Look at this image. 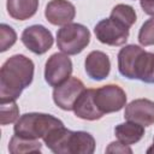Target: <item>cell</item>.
Masks as SVG:
<instances>
[{
  "label": "cell",
  "mask_w": 154,
  "mask_h": 154,
  "mask_svg": "<svg viewBox=\"0 0 154 154\" xmlns=\"http://www.w3.org/2000/svg\"><path fill=\"white\" fill-rule=\"evenodd\" d=\"M35 65L23 54L10 57L0 69V103L16 101L34 78Z\"/></svg>",
  "instance_id": "cell-1"
},
{
  "label": "cell",
  "mask_w": 154,
  "mask_h": 154,
  "mask_svg": "<svg viewBox=\"0 0 154 154\" xmlns=\"http://www.w3.org/2000/svg\"><path fill=\"white\" fill-rule=\"evenodd\" d=\"M61 125H64V123L52 114L30 112L20 116L17 119L13 126V131L17 136L38 140L43 138L52 129Z\"/></svg>",
  "instance_id": "cell-2"
},
{
  "label": "cell",
  "mask_w": 154,
  "mask_h": 154,
  "mask_svg": "<svg viewBox=\"0 0 154 154\" xmlns=\"http://www.w3.org/2000/svg\"><path fill=\"white\" fill-rule=\"evenodd\" d=\"M90 42V31L79 23H69L63 25L57 32L58 48L67 54L76 55L81 53Z\"/></svg>",
  "instance_id": "cell-3"
},
{
  "label": "cell",
  "mask_w": 154,
  "mask_h": 154,
  "mask_svg": "<svg viewBox=\"0 0 154 154\" xmlns=\"http://www.w3.org/2000/svg\"><path fill=\"white\" fill-rule=\"evenodd\" d=\"M94 100L103 114L118 112L126 106V94L117 84H106L95 89Z\"/></svg>",
  "instance_id": "cell-4"
},
{
  "label": "cell",
  "mask_w": 154,
  "mask_h": 154,
  "mask_svg": "<svg viewBox=\"0 0 154 154\" xmlns=\"http://www.w3.org/2000/svg\"><path fill=\"white\" fill-rule=\"evenodd\" d=\"M72 61L65 53L52 54L45 65V79L51 87H58L71 77Z\"/></svg>",
  "instance_id": "cell-5"
},
{
  "label": "cell",
  "mask_w": 154,
  "mask_h": 154,
  "mask_svg": "<svg viewBox=\"0 0 154 154\" xmlns=\"http://www.w3.org/2000/svg\"><path fill=\"white\" fill-rule=\"evenodd\" d=\"M20 40L30 52L38 55L48 52L54 42L52 32L46 26L40 24H35L25 28L22 32Z\"/></svg>",
  "instance_id": "cell-6"
},
{
  "label": "cell",
  "mask_w": 154,
  "mask_h": 154,
  "mask_svg": "<svg viewBox=\"0 0 154 154\" xmlns=\"http://www.w3.org/2000/svg\"><path fill=\"white\" fill-rule=\"evenodd\" d=\"M96 38L108 46H123L129 38V29L112 18L101 19L94 28Z\"/></svg>",
  "instance_id": "cell-7"
},
{
  "label": "cell",
  "mask_w": 154,
  "mask_h": 154,
  "mask_svg": "<svg viewBox=\"0 0 154 154\" xmlns=\"http://www.w3.org/2000/svg\"><path fill=\"white\" fill-rule=\"evenodd\" d=\"M84 89L85 87L81 79L77 77H70L64 83L54 88L53 101L59 108L64 111H72L75 102Z\"/></svg>",
  "instance_id": "cell-8"
},
{
  "label": "cell",
  "mask_w": 154,
  "mask_h": 154,
  "mask_svg": "<svg viewBox=\"0 0 154 154\" xmlns=\"http://www.w3.org/2000/svg\"><path fill=\"white\" fill-rule=\"evenodd\" d=\"M124 118L143 126L154 124V101L149 99H136L125 106Z\"/></svg>",
  "instance_id": "cell-9"
},
{
  "label": "cell",
  "mask_w": 154,
  "mask_h": 154,
  "mask_svg": "<svg viewBox=\"0 0 154 154\" xmlns=\"http://www.w3.org/2000/svg\"><path fill=\"white\" fill-rule=\"evenodd\" d=\"M76 16V8L67 0H51L45 10L46 19L53 25H66L72 23Z\"/></svg>",
  "instance_id": "cell-10"
},
{
  "label": "cell",
  "mask_w": 154,
  "mask_h": 154,
  "mask_svg": "<svg viewBox=\"0 0 154 154\" xmlns=\"http://www.w3.org/2000/svg\"><path fill=\"white\" fill-rule=\"evenodd\" d=\"M84 69L87 75L94 81L105 79L111 71V61L106 53L101 51L90 52L84 60Z\"/></svg>",
  "instance_id": "cell-11"
},
{
  "label": "cell",
  "mask_w": 154,
  "mask_h": 154,
  "mask_svg": "<svg viewBox=\"0 0 154 154\" xmlns=\"http://www.w3.org/2000/svg\"><path fill=\"white\" fill-rule=\"evenodd\" d=\"M95 89H84L78 96L73 106V112L76 117L84 120H97L103 117V113L97 108L95 100Z\"/></svg>",
  "instance_id": "cell-12"
},
{
  "label": "cell",
  "mask_w": 154,
  "mask_h": 154,
  "mask_svg": "<svg viewBox=\"0 0 154 154\" xmlns=\"http://www.w3.org/2000/svg\"><path fill=\"white\" fill-rule=\"evenodd\" d=\"M72 131L66 129L64 125L52 129L42 140L47 148L55 154H67L69 141Z\"/></svg>",
  "instance_id": "cell-13"
},
{
  "label": "cell",
  "mask_w": 154,
  "mask_h": 154,
  "mask_svg": "<svg viewBox=\"0 0 154 154\" xmlns=\"http://www.w3.org/2000/svg\"><path fill=\"white\" fill-rule=\"evenodd\" d=\"M143 51L137 45H126L118 53V70L122 76L134 79V66L137 57Z\"/></svg>",
  "instance_id": "cell-14"
},
{
  "label": "cell",
  "mask_w": 154,
  "mask_h": 154,
  "mask_svg": "<svg viewBox=\"0 0 154 154\" xmlns=\"http://www.w3.org/2000/svg\"><path fill=\"white\" fill-rule=\"evenodd\" d=\"M134 79H140L144 83H154V53H140L134 66Z\"/></svg>",
  "instance_id": "cell-15"
},
{
  "label": "cell",
  "mask_w": 154,
  "mask_h": 154,
  "mask_svg": "<svg viewBox=\"0 0 154 154\" xmlns=\"http://www.w3.org/2000/svg\"><path fill=\"white\" fill-rule=\"evenodd\" d=\"M6 8L13 19L26 20L36 14L38 0H7Z\"/></svg>",
  "instance_id": "cell-16"
},
{
  "label": "cell",
  "mask_w": 154,
  "mask_h": 154,
  "mask_svg": "<svg viewBox=\"0 0 154 154\" xmlns=\"http://www.w3.org/2000/svg\"><path fill=\"white\" fill-rule=\"evenodd\" d=\"M114 135L120 142L128 146L135 144L144 136V126L138 123L128 120L125 123L118 124L114 128Z\"/></svg>",
  "instance_id": "cell-17"
},
{
  "label": "cell",
  "mask_w": 154,
  "mask_h": 154,
  "mask_svg": "<svg viewBox=\"0 0 154 154\" xmlns=\"http://www.w3.org/2000/svg\"><path fill=\"white\" fill-rule=\"evenodd\" d=\"M95 150V140L87 131H72L67 154H91Z\"/></svg>",
  "instance_id": "cell-18"
},
{
  "label": "cell",
  "mask_w": 154,
  "mask_h": 154,
  "mask_svg": "<svg viewBox=\"0 0 154 154\" xmlns=\"http://www.w3.org/2000/svg\"><path fill=\"white\" fill-rule=\"evenodd\" d=\"M42 144L38 140L24 138L17 135H13L8 143V152L11 154H22V153H40Z\"/></svg>",
  "instance_id": "cell-19"
},
{
  "label": "cell",
  "mask_w": 154,
  "mask_h": 154,
  "mask_svg": "<svg viewBox=\"0 0 154 154\" xmlns=\"http://www.w3.org/2000/svg\"><path fill=\"white\" fill-rule=\"evenodd\" d=\"M109 18L114 19L116 22L120 23L125 28L130 29L136 23L137 16L132 6L125 5V4H118L112 8Z\"/></svg>",
  "instance_id": "cell-20"
},
{
  "label": "cell",
  "mask_w": 154,
  "mask_h": 154,
  "mask_svg": "<svg viewBox=\"0 0 154 154\" xmlns=\"http://www.w3.org/2000/svg\"><path fill=\"white\" fill-rule=\"evenodd\" d=\"M0 124L7 125L11 123H16L19 118V108L16 101H10L5 103H0Z\"/></svg>",
  "instance_id": "cell-21"
},
{
  "label": "cell",
  "mask_w": 154,
  "mask_h": 154,
  "mask_svg": "<svg viewBox=\"0 0 154 154\" xmlns=\"http://www.w3.org/2000/svg\"><path fill=\"white\" fill-rule=\"evenodd\" d=\"M17 41L16 31L7 24L2 23L0 25V52H6Z\"/></svg>",
  "instance_id": "cell-22"
},
{
  "label": "cell",
  "mask_w": 154,
  "mask_h": 154,
  "mask_svg": "<svg viewBox=\"0 0 154 154\" xmlns=\"http://www.w3.org/2000/svg\"><path fill=\"white\" fill-rule=\"evenodd\" d=\"M138 42L144 47L154 45V17L147 19L142 24L138 31Z\"/></svg>",
  "instance_id": "cell-23"
},
{
  "label": "cell",
  "mask_w": 154,
  "mask_h": 154,
  "mask_svg": "<svg viewBox=\"0 0 154 154\" xmlns=\"http://www.w3.org/2000/svg\"><path fill=\"white\" fill-rule=\"evenodd\" d=\"M106 153H120V154L129 153V154H131L132 153V149L128 144H125V143H123V142H120L118 140V141L111 142L108 144V147L106 148Z\"/></svg>",
  "instance_id": "cell-24"
},
{
  "label": "cell",
  "mask_w": 154,
  "mask_h": 154,
  "mask_svg": "<svg viewBox=\"0 0 154 154\" xmlns=\"http://www.w3.org/2000/svg\"><path fill=\"white\" fill-rule=\"evenodd\" d=\"M140 5L146 14L154 17V0H140Z\"/></svg>",
  "instance_id": "cell-25"
},
{
  "label": "cell",
  "mask_w": 154,
  "mask_h": 154,
  "mask_svg": "<svg viewBox=\"0 0 154 154\" xmlns=\"http://www.w3.org/2000/svg\"><path fill=\"white\" fill-rule=\"evenodd\" d=\"M147 153H148V154H154V143L147 149Z\"/></svg>",
  "instance_id": "cell-26"
},
{
  "label": "cell",
  "mask_w": 154,
  "mask_h": 154,
  "mask_svg": "<svg viewBox=\"0 0 154 154\" xmlns=\"http://www.w3.org/2000/svg\"><path fill=\"white\" fill-rule=\"evenodd\" d=\"M153 141H154V140H153Z\"/></svg>",
  "instance_id": "cell-27"
}]
</instances>
